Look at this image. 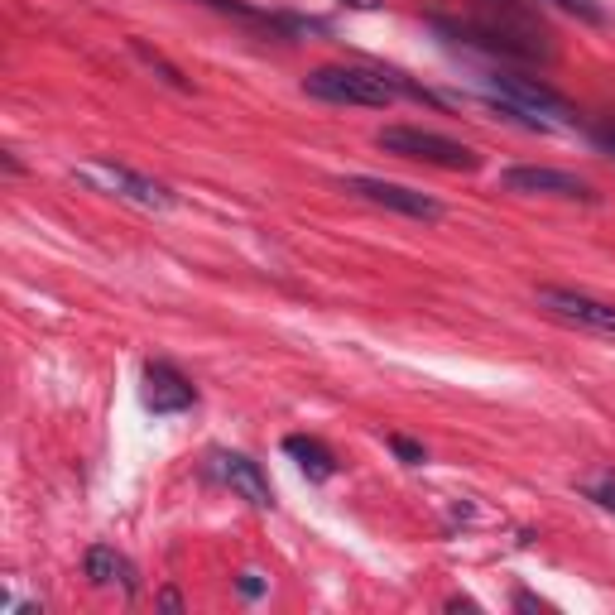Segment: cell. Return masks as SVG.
<instances>
[{
	"label": "cell",
	"instance_id": "obj_1",
	"mask_svg": "<svg viewBox=\"0 0 615 615\" xmlns=\"http://www.w3.org/2000/svg\"><path fill=\"white\" fill-rule=\"evenodd\" d=\"M438 29L457 34V39H467V44H476V49H486V53H500V58H524V63H548L553 58L543 29H534L519 15L515 0H500V15H491V20H467V25L438 20Z\"/></svg>",
	"mask_w": 615,
	"mask_h": 615
},
{
	"label": "cell",
	"instance_id": "obj_2",
	"mask_svg": "<svg viewBox=\"0 0 615 615\" xmlns=\"http://www.w3.org/2000/svg\"><path fill=\"white\" fill-rule=\"evenodd\" d=\"M375 145L385 154L414 159V164H433V169H452V173L481 169L476 149H467L462 140H447L438 130H423V125H385V130H375Z\"/></svg>",
	"mask_w": 615,
	"mask_h": 615
},
{
	"label": "cell",
	"instance_id": "obj_3",
	"mask_svg": "<svg viewBox=\"0 0 615 615\" xmlns=\"http://www.w3.org/2000/svg\"><path fill=\"white\" fill-rule=\"evenodd\" d=\"M303 92L332 106H390L399 97L390 73H370V68H313L303 77Z\"/></svg>",
	"mask_w": 615,
	"mask_h": 615
},
{
	"label": "cell",
	"instance_id": "obj_4",
	"mask_svg": "<svg viewBox=\"0 0 615 615\" xmlns=\"http://www.w3.org/2000/svg\"><path fill=\"white\" fill-rule=\"evenodd\" d=\"M77 178L92 183V188H101V193L125 197V202H135V207H149V212H169L173 207V193L164 188V183H154V178H145V173L125 169V164H116V159H92V164L77 169Z\"/></svg>",
	"mask_w": 615,
	"mask_h": 615
},
{
	"label": "cell",
	"instance_id": "obj_5",
	"mask_svg": "<svg viewBox=\"0 0 615 615\" xmlns=\"http://www.w3.org/2000/svg\"><path fill=\"white\" fill-rule=\"evenodd\" d=\"M534 303H539L548 318L567 322V327H587V332L615 337V303H606V298H591V294H577V289L543 284V289H534Z\"/></svg>",
	"mask_w": 615,
	"mask_h": 615
},
{
	"label": "cell",
	"instance_id": "obj_6",
	"mask_svg": "<svg viewBox=\"0 0 615 615\" xmlns=\"http://www.w3.org/2000/svg\"><path fill=\"white\" fill-rule=\"evenodd\" d=\"M495 92L505 97V116H558V121H572V106H567L563 92H553L539 77H519V73H491L486 77Z\"/></svg>",
	"mask_w": 615,
	"mask_h": 615
},
{
	"label": "cell",
	"instance_id": "obj_7",
	"mask_svg": "<svg viewBox=\"0 0 615 615\" xmlns=\"http://www.w3.org/2000/svg\"><path fill=\"white\" fill-rule=\"evenodd\" d=\"M346 193L366 197L375 207H390V212H404V217H414V222H438L443 217V202H433L428 193H414V188H404V183H385V178H342Z\"/></svg>",
	"mask_w": 615,
	"mask_h": 615
},
{
	"label": "cell",
	"instance_id": "obj_8",
	"mask_svg": "<svg viewBox=\"0 0 615 615\" xmlns=\"http://www.w3.org/2000/svg\"><path fill=\"white\" fill-rule=\"evenodd\" d=\"M500 183L510 193H539V197H567V202H596L591 183L572 178L563 169H543V164H515V169L500 173Z\"/></svg>",
	"mask_w": 615,
	"mask_h": 615
},
{
	"label": "cell",
	"instance_id": "obj_9",
	"mask_svg": "<svg viewBox=\"0 0 615 615\" xmlns=\"http://www.w3.org/2000/svg\"><path fill=\"white\" fill-rule=\"evenodd\" d=\"M212 467H217V476H222V481L241 495V500H250L255 510H270V505H274L270 476L260 471V462H250L246 452H217V457H212Z\"/></svg>",
	"mask_w": 615,
	"mask_h": 615
},
{
	"label": "cell",
	"instance_id": "obj_10",
	"mask_svg": "<svg viewBox=\"0 0 615 615\" xmlns=\"http://www.w3.org/2000/svg\"><path fill=\"white\" fill-rule=\"evenodd\" d=\"M197 399V390L169 366V361H149L145 366V404L154 414H178Z\"/></svg>",
	"mask_w": 615,
	"mask_h": 615
},
{
	"label": "cell",
	"instance_id": "obj_11",
	"mask_svg": "<svg viewBox=\"0 0 615 615\" xmlns=\"http://www.w3.org/2000/svg\"><path fill=\"white\" fill-rule=\"evenodd\" d=\"M82 567H87V582H92V587H116V582H121L130 596L140 591V572H135V563H130V558H121L116 548H106V543L87 548Z\"/></svg>",
	"mask_w": 615,
	"mask_h": 615
},
{
	"label": "cell",
	"instance_id": "obj_12",
	"mask_svg": "<svg viewBox=\"0 0 615 615\" xmlns=\"http://www.w3.org/2000/svg\"><path fill=\"white\" fill-rule=\"evenodd\" d=\"M284 452H289L298 467L308 471V481H332V476H337V457H332L318 438H303V433H294V438H284Z\"/></svg>",
	"mask_w": 615,
	"mask_h": 615
},
{
	"label": "cell",
	"instance_id": "obj_13",
	"mask_svg": "<svg viewBox=\"0 0 615 615\" xmlns=\"http://www.w3.org/2000/svg\"><path fill=\"white\" fill-rule=\"evenodd\" d=\"M130 49L140 53V58H145V63H149V68H154V73H159V77H164V82H169V87H178V92H193V82H188V77L178 73V68H173V63H169V58H164V53H154V49H149L145 39H130Z\"/></svg>",
	"mask_w": 615,
	"mask_h": 615
},
{
	"label": "cell",
	"instance_id": "obj_14",
	"mask_svg": "<svg viewBox=\"0 0 615 615\" xmlns=\"http://www.w3.org/2000/svg\"><path fill=\"white\" fill-rule=\"evenodd\" d=\"M558 10H567V15H582L587 25H606V10L601 5H591V0H553Z\"/></svg>",
	"mask_w": 615,
	"mask_h": 615
},
{
	"label": "cell",
	"instance_id": "obj_15",
	"mask_svg": "<svg viewBox=\"0 0 615 615\" xmlns=\"http://www.w3.org/2000/svg\"><path fill=\"white\" fill-rule=\"evenodd\" d=\"M582 495H587V500H596L601 510H615V476H601V481L582 486Z\"/></svg>",
	"mask_w": 615,
	"mask_h": 615
},
{
	"label": "cell",
	"instance_id": "obj_16",
	"mask_svg": "<svg viewBox=\"0 0 615 615\" xmlns=\"http://www.w3.org/2000/svg\"><path fill=\"white\" fill-rule=\"evenodd\" d=\"M390 447H394V457H399V462H409V467H419V462H428V452H423V443H414V438H399V433H394V438H390Z\"/></svg>",
	"mask_w": 615,
	"mask_h": 615
},
{
	"label": "cell",
	"instance_id": "obj_17",
	"mask_svg": "<svg viewBox=\"0 0 615 615\" xmlns=\"http://www.w3.org/2000/svg\"><path fill=\"white\" fill-rule=\"evenodd\" d=\"M236 587H241V596H250V601H255V596L265 591V582H260L255 572H241V577H236Z\"/></svg>",
	"mask_w": 615,
	"mask_h": 615
},
{
	"label": "cell",
	"instance_id": "obj_18",
	"mask_svg": "<svg viewBox=\"0 0 615 615\" xmlns=\"http://www.w3.org/2000/svg\"><path fill=\"white\" fill-rule=\"evenodd\" d=\"M515 606H519V611H548V606H543L539 596H529V591H519V596H515Z\"/></svg>",
	"mask_w": 615,
	"mask_h": 615
},
{
	"label": "cell",
	"instance_id": "obj_19",
	"mask_svg": "<svg viewBox=\"0 0 615 615\" xmlns=\"http://www.w3.org/2000/svg\"><path fill=\"white\" fill-rule=\"evenodd\" d=\"M0 164H5V173H10V178H20V159H15V149H5V154H0Z\"/></svg>",
	"mask_w": 615,
	"mask_h": 615
},
{
	"label": "cell",
	"instance_id": "obj_20",
	"mask_svg": "<svg viewBox=\"0 0 615 615\" xmlns=\"http://www.w3.org/2000/svg\"><path fill=\"white\" fill-rule=\"evenodd\" d=\"M159 606H164V611H183V596H178V591H159Z\"/></svg>",
	"mask_w": 615,
	"mask_h": 615
},
{
	"label": "cell",
	"instance_id": "obj_21",
	"mask_svg": "<svg viewBox=\"0 0 615 615\" xmlns=\"http://www.w3.org/2000/svg\"><path fill=\"white\" fill-rule=\"evenodd\" d=\"M596 140H601L606 149H615V125H601V130H596Z\"/></svg>",
	"mask_w": 615,
	"mask_h": 615
},
{
	"label": "cell",
	"instance_id": "obj_22",
	"mask_svg": "<svg viewBox=\"0 0 615 615\" xmlns=\"http://www.w3.org/2000/svg\"><path fill=\"white\" fill-rule=\"evenodd\" d=\"M346 5H356V10H380V0H346Z\"/></svg>",
	"mask_w": 615,
	"mask_h": 615
},
{
	"label": "cell",
	"instance_id": "obj_23",
	"mask_svg": "<svg viewBox=\"0 0 615 615\" xmlns=\"http://www.w3.org/2000/svg\"><path fill=\"white\" fill-rule=\"evenodd\" d=\"M212 5H217V0H212Z\"/></svg>",
	"mask_w": 615,
	"mask_h": 615
}]
</instances>
